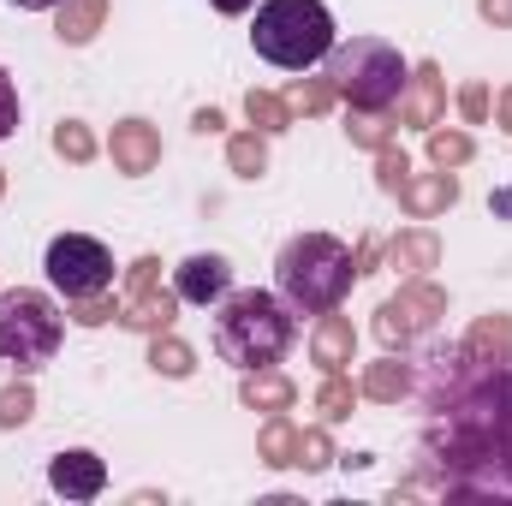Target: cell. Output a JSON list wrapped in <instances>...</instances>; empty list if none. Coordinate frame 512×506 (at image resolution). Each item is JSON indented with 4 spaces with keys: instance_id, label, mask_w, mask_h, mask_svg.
<instances>
[{
    "instance_id": "cell-1",
    "label": "cell",
    "mask_w": 512,
    "mask_h": 506,
    "mask_svg": "<svg viewBox=\"0 0 512 506\" xmlns=\"http://www.w3.org/2000/svg\"><path fill=\"white\" fill-rule=\"evenodd\" d=\"M429 364L423 471L405 489H435L447 501H512V358L477 364L447 346Z\"/></svg>"
},
{
    "instance_id": "cell-2",
    "label": "cell",
    "mask_w": 512,
    "mask_h": 506,
    "mask_svg": "<svg viewBox=\"0 0 512 506\" xmlns=\"http://www.w3.org/2000/svg\"><path fill=\"white\" fill-rule=\"evenodd\" d=\"M298 340V322H292V304L274 298V292H227L221 310H215V352L233 364V370H274Z\"/></svg>"
},
{
    "instance_id": "cell-3",
    "label": "cell",
    "mask_w": 512,
    "mask_h": 506,
    "mask_svg": "<svg viewBox=\"0 0 512 506\" xmlns=\"http://www.w3.org/2000/svg\"><path fill=\"white\" fill-rule=\"evenodd\" d=\"M352 280H358L352 245H340L334 233H298V239H286L280 256H274V286H280V298L298 316L340 310V298L352 292Z\"/></svg>"
},
{
    "instance_id": "cell-4",
    "label": "cell",
    "mask_w": 512,
    "mask_h": 506,
    "mask_svg": "<svg viewBox=\"0 0 512 506\" xmlns=\"http://www.w3.org/2000/svg\"><path fill=\"white\" fill-rule=\"evenodd\" d=\"M251 48L280 72H310L334 54V12L322 0H262Z\"/></svg>"
},
{
    "instance_id": "cell-5",
    "label": "cell",
    "mask_w": 512,
    "mask_h": 506,
    "mask_svg": "<svg viewBox=\"0 0 512 506\" xmlns=\"http://www.w3.org/2000/svg\"><path fill=\"white\" fill-rule=\"evenodd\" d=\"M405 78H411L405 54L393 42H382V36H352L346 48L328 54V84L340 90V102L370 108V114H387L399 102Z\"/></svg>"
},
{
    "instance_id": "cell-6",
    "label": "cell",
    "mask_w": 512,
    "mask_h": 506,
    "mask_svg": "<svg viewBox=\"0 0 512 506\" xmlns=\"http://www.w3.org/2000/svg\"><path fill=\"white\" fill-rule=\"evenodd\" d=\"M66 340V316L54 310L48 292L36 286H6L0 292V364H12L18 376H36Z\"/></svg>"
},
{
    "instance_id": "cell-7",
    "label": "cell",
    "mask_w": 512,
    "mask_h": 506,
    "mask_svg": "<svg viewBox=\"0 0 512 506\" xmlns=\"http://www.w3.org/2000/svg\"><path fill=\"white\" fill-rule=\"evenodd\" d=\"M42 268H48V286L66 304L96 298V292H114V251L102 239H90V233H60L48 245V256H42Z\"/></svg>"
},
{
    "instance_id": "cell-8",
    "label": "cell",
    "mask_w": 512,
    "mask_h": 506,
    "mask_svg": "<svg viewBox=\"0 0 512 506\" xmlns=\"http://www.w3.org/2000/svg\"><path fill=\"white\" fill-rule=\"evenodd\" d=\"M441 316H447V292H441L435 280L417 274V280H405L382 310H376V340H382L387 352H405V346L423 340Z\"/></svg>"
},
{
    "instance_id": "cell-9",
    "label": "cell",
    "mask_w": 512,
    "mask_h": 506,
    "mask_svg": "<svg viewBox=\"0 0 512 506\" xmlns=\"http://www.w3.org/2000/svg\"><path fill=\"white\" fill-rule=\"evenodd\" d=\"M399 114V126H417V131H429V126H441V108H447V78H441V66L435 60H423L411 78H405V90H399V102H393Z\"/></svg>"
},
{
    "instance_id": "cell-10",
    "label": "cell",
    "mask_w": 512,
    "mask_h": 506,
    "mask_svg": "<svg viewBox=\"0 0 512 506\" xmlns=\"http://www.w3.org/2000/svg\"><path fill=\"white\" fill-rule=\"evenodd\" d=\"M173 292H179V304H221L227 292H233V268H227V256L215 251H197L185 256L179 268H173Z\"/></svg>"
},
{
    "instance_id": "cell-11",
    "label": "cell",
    "mask_w": 512,
    "mask_h": 506,
    "mask_svg": "<svg viewBox=\"0 0 512 506\" xmlns=\"http://www.w3.org/2000/svg\"><path fill=\"white\" fill-rule=\"evenodd\" d=\"M108 155H114V173L143 179V173L161 167V131L149 126V120H120L114 137H108Z\"/></svg>"
},
{
    "instance_id": "cell-12",
    "label": "cell",
    "mask_w": 512,
    "mask_h": 506,
    "mask_svg": "<svg viewBox=\"0 0 512 506\" xmlns=\"http://www.w3.org/2000/svg\"><path fill=\"white\" fill-rule=\"evenodd\" d=\"M48 483H54V495H66V501H96V495L108 489V465H102L90 447H72V453H54Z\"/></svg>"
},
{
    "instance_id": "cell-13",
    "label": "cell",
    "mask_w": 512,
    "mask_h": 506,
    "mask_svg": "<svg viewBox=\"0 0 512 506\" xmlns=\"http://www.w3.org/2000/svg\"><path fill=\"white\" fill-rule=\"evenodd\" d=\"M393 197H399V209H405L411 221H435V215H447V209L459 203V179H453V167H441V173H411Z\"/></svg>"
},
{
    "instance_id": "cell-14",
    "label": "cell",
    "mask_w": 512,
    "mask_h": 506,
    "mask_svg": "<svg viewBox=\"0 0 512 506\" xmlns=\"http://www.w3.org/2000/svg\"><path fill=\"white\" fill-rule=\"evenodd\" d=\"M179 316V292H167L161 280L155 286H137V292H120V322L131 334H167Z\"/></svg>"
},
{
    "instance_id": "cell-15",
    "label": "cell",
    "mask_w": 512,
    "mask_h": 506,
    "mask_svg": "<svg viewBox=\"0 0 512 506\" xmlns=\"http://www.w3.org/2000/svg\"><path fill=\"white\" fill-rule=\"evenodd\" d=\"M352 352H358V328H352V316L328 310V316L316 322V334H310V358L322 364V376H346V370H352Z\"/></svg>"
},
{
    "instance_id": "cell-16",
    "label": "cell",
    "mask_w": 512,
    "mask_h": 506,
    "mask_svg": "<svg viewBox=\"0 0 512 506\" xmlns=\"http://www.w3.org/2000/svg\"><path fill=\"white\" fill-rule=\"evenodd\" d=\"M435 262H441V239H435L429 227H405V233H393V239H387V268H393V274H405V280L429 274Z\"/></svg>"
},
{
    "instance_id": "cell-17",
    "label": "cell",
    "mask_w": 512,
    "mask_h": 506,
    "mask_svg": "<svg viewBox=\"0 0 512 506\" xmlns=\"http://www.w3.org/2000/svg\"><path fill=\"white\" fill-rule=\"evenodd\" d=\"M459 352H465V358H477V364H507V358H512V316H507V310L477 316V322H471V334L459 340Z\"/></svg>"
},
{
    "instance_id": "cell-18",
    "label": "cell",
    "mask_w": 512,
    "mask_h": 506,
    "mask_svg": "<svg viewBox=\"0 0 512 506\" xmlns=\"http://www.w3.org/2000/svg\"><path fill=\"white\" fill-rule=\"evenodd\" d=\"M54 12H60V18H54V36H60L66 48H84V42L108 24V0H60Z\"/></svg>"
},
{
    "instance_id": "cell-19",
    "label": "cell",
    "mask_w": 512,
    "mask_h": 506,
    "mask_svg": "<svg viewBox=\"0 0 512 506\" xmlns=\"http://www.w3.org/2000/svg\"><path fill=\"white\" fill-rule=\"evenodd\" d=\"M256 459H262L268 471L298 465V423H292L286 411H268V423H262V435H256Z\"/></svg>"
},
{
    "instance_id": "cell-20",
    "label": "cell",
    "mask_w": 512,
    "mask_h": 506,
    "mask_svg": "<svg viewBox=\"0 0 512 506\" xmlns=\"http://www.w3.org/2000/svg\"><path fill=\"white\" fill-rule=\"evenodd\" d=\"M239 399L251 411H292L298 387H292V376H280V370H251V376L239 381Z\"/></svg>"
},
{
    "instance_id": "cell-21",
    "label": "cell",
    "mask_w": 512,
    "mask_h": 506,
    "mask_svg": "<svg viewBox=\"0 0 512 506\" xmlns=\"http://www.w3.org/2000/svg\"><path fill=\"white\" fill-rule=\"evenodd\" d=\"M358 393H364V399H376V405H399V399L411 393V370L387 352L382 364H370V370L358 376Z\"/></svg>"
},
{
    "instance_id": "cell-22",
    "label": "cell",
    "mask_w": 512,
    "mask_h": 506,
    "mask_svg": "<svg viewBox=\"0 0 512 506\" xmlns=\"http://www.w3.org/2000/svg\"><path fill=\"white\" fill-rule=\"evenodd\" d=\"M149 370L155 376H167V381H185L191 370H197V352L167 328V334H149Z\"/></svg>"
},
{
    "instance_id": "cell-23",
    "label": "cell",
    "mask_w": 512,
    "mask_h": 506,
    "mask_svg": "<svg viewBox=\"0 0 512 506\" xmlns=\"http://www.w3.org/2000/svg\"><path fill=\"white\" fill-rule=\"evenodd\" d=\"M358 399H364V393H358L352 376H328L316 387V417H322V423H346V417L358 411Z\"/></svg>"
},
{
    "instance_id": "cell-24",
    "label": "cell",
    "mask_w": 512,
    "mask_h": 506,
    "mask_svg": "<svg viewBox=\"0 0 512 506\" xmlns=\"http://www.w3.org/2000/svg\"><path fill=\"white\" fill-rule=\"evenodd\" d=\"M334 102H340V90H334L328 78H298V84L286 90V108H292V120H298V114H304V120H322Z\"/></svg>"
},
{
    "instance_id": "cell-25",
    "label": "cell",
    "mask_w": 512,
    "mask_h": 506,
    "mask_svg": "<svg viewBox=\"0 0 512 506\" xmlns=\"http://www.w3.org/2000/svg\"><path fill=\"white\" fill-rule=\"evenodd\" d=\"M245 120H251L262 137H280V131H292V108H286V96H274V90H251V96H245Z\"/></svg>"
},
{
    "instance_id": "cell-26",
    "label": "cell",
    "mask_w": 512,
    "mask_h": 506,
    "mask_svg": "<svg viewBox=\"0 0 512 506\" xmlns=\"http://www.w3.org/2000/svg\"><path fill=\"white\" fill-rule=\"evenodd\" d=\"M227 167H233L239 179H262V173H268V137H262V131L227 137Z\"/></svg>"
},
{
    "instance_id": "cell-27",
    "label": "cell",
    "mask_w": 512,
    "mask_h": 506,
    "mask_svg": "<svg viewBox=\"0 0 512 506\" xmlns=\"http://www.w3.org/2000/svg\"><path fill=\"white\" fill-rule=\"evenodd\" d=\"M96 149H102V143H96V131L84 126V120H60V126H54V155H60V161L84 167V161H96Z\"/></svg>"
},
{
    "instance_id": "cell-28",
    "label": "cell",
    "mask_w": 512,
    "mask_h": 506,
    "mask_svg": "<svg viewBox=\"0 0 512 506\" xmlns=\"http://www.w3.org/2000/svg\"><path fill=\"white\" fill-rule=\"evenodd\" d=\"M471 155H477L471 131H441V126H429V161H435V167H465Z\"/></svg>"
},
{
    "instance_id": "cell-29",
    "label": "cell",
    "mask_w": 512,
    "mask_h": 506,
    "mask_svg": "<svg viewBox=\"0 0 512 506\" xmlns=\"http://www.w3.org/2000/svg\"><path fill=\"white\" fill-rule=\"evenodd\" d=\"M36 417V387L30 381H6L0 387V429H24Z\"/></svg>"
},
{
    "instance_id": "cell-30",
    "label": "cell",
    "mask_w": 512,
    "mask_h": 506,
    "mask_svg": "<svg viewBox=\"0 0 512 506\" xmlns=\"http://www.w3.org/2000/svg\"><path fill=\"white\" fill-rule=\"evenodd\" d=\"M393 126H399V120H387V114L352 108V120H346V137H352L358 149H382V143H393Z\"/></svg>"
},
{
    "instance_id": "cell-31",
    "label": "cell",
    "mask_w": 512,
    "mask_h": 506,
    "mask_svg": "<svg viewBox=\"0 0 512 506\" xmlns=\"http://www.w3.org/2000/svg\"><path fill=\"white\" fill-rule=\"evenodd\" d=\"M340 453H334V441H328V429L316 423V429H298V471H328Z\"/></svg>"
},
{
    "instance_id": "cell-32",
    "label": "cell",
    "mask_w": 512,
    "mask_h": 506,
    "mask_svg": "<svg viewBox=\"0 0 512 506\" xmlns=\"http://www.w3.org/2000/svg\"><path fill=\"white\" fill-rule=\"evenodd\" d=\"M405 179H411V155H405L399 143H382V149H376V185H382L387 197H393Z\"/></svg>"
},
{
    "instance_id": "cell-33",
    "label": "cell",
    "mask_w": 512,
    "mask_h": 506,
    "mask_svg": "<svg viewBox=\"0 0 512 506\" xmlns=\"http://www.w3.org/2000/svg\"><path fill=\"white\" fill-rule=\"evenodd\" d=\"M72 322H78V328H102V322H120V298H114V292L78 298V304H72Z\"/></svg>"
},
{
    "instance_id": "cell-34",
    "label": "cell",
    "mask_w": 512,
    "mask_h": 506,
    "mask_svg": "<svg viewBox=\"0 0 512 506\" xmlns=\"http://www.w3.org/2000/svg\"><path fill=\"white\" fill-rule=\"evenodd\" d=\"M489 108H495V102H489V90H483V84H465V90H459V114H465V126H483V120H489Z\"/></svg>"
},
{
    "instance_id": "cell-35",
    "label": "cell",
    "mask_w": 512,
    "mask_h": 506,
    "mask_svg": "<svg viewBox=\"0 0 512 506\" xmlns=\"http://www.w3.org/2000/svg\"><path fill=\"white\" fill-rule=\"evenodd\" d=\"M12 131H18V84L0 72V143H6Z\"/></svg>"
},
{
    "instance_id": "cell-36",
    "label": "cell",
    "mask_w": 512,
    "mask_h": 506,
    "mask_svg": "<svg viewBox=\"0 0 512 506\" xmlns=\"http://www.w3.org/2000/svg\"><path fill=\"white\" fill-rule=\"evenodd\" d=\"M477 12H483L489 24H501V30H512V0H477Z\"/></svg>"
},
{
    "instance_id": "cell-37",
    "label": "cell",
    "mask_w": 512,
    "mask_h": 506,
    "mask_svg": "<svg viewBox=\"0 0 512 506\" xmlns=\"http://www.w3.org/2000/svg\"><path fill=\"white\" fill-rule=\"evenodd\" d=\"M191 126L203 131V137H215V131L227 126V120H221V108H197V114H191Z\"/></svg>"
},
{
    "instance_id": "cell-38",
    "label": "cell",
    "mask_w": 512,
    "mask_h": 506,
    "mask_svg": "<svg viewBox=\"0 0 512 506\" xmlns=\"http://www.w3.org/2000/svg\"><path fill=\"white\" fill-rule=\"evenodd\" d=\"M495 120H501V131L512 137V84L501 90V96H495Z\"/></svg>"
},
{
    "instance_id": "cell-39",
    "label": "cell",
    "mask_w": 512,
    "mask_h": 506,
    "mask_svg": "<svg viewBox=\"0 0 512 506\" xmlns=\"http://www.w3.org/2000/svg\"><path fill=\"white\" fill-rule=\"evenodd\" d=\"M221 18H239V12H256V0H209Z\"/></svg>"
},
{
    "instance_id": "cell-40",
    "label": "cell",
    "mask_w": 512,
    "mask_h": 506,
    "mask_svg": "<svg viewBox=\"0 0 512 506\" xmlns=\"http://www.w3.org/2000/svg\"><path fill=\"white\" fill-rule=\"evenodd\" d=\"M352 262H358V274H370V268H376V239H364V245L352 251Z\"/></svg>"
},
{
    "instance_id": "cell-41",
    "label": "cell",
    "mask_w": 512,
    "mask_h": 506,
    "mask_svg": "<svg viewBox=\"0 0 512 506\" xmlns=\"http://www.w3.org/2000/svg\"><path fill=\"white\" fill-rule=\"evenodd\" d=\"M18 12H48V6H60V0H12Z\"/></svg>"
},
{
    "instance_id": "cell-42",
    "label": "cell",
    "mask_w": 512,
    "mask_h": 506,
    "mask_svg": "<svg viewBox=\"0 0 512 506\" xmlns=\"http://www.w3.org/2000/svg\"><path fill=\"white\" fill-rule=\"evenodd\" d=\"M0 197H6V167H0Z\"/></svg>"
}]
</instances>
